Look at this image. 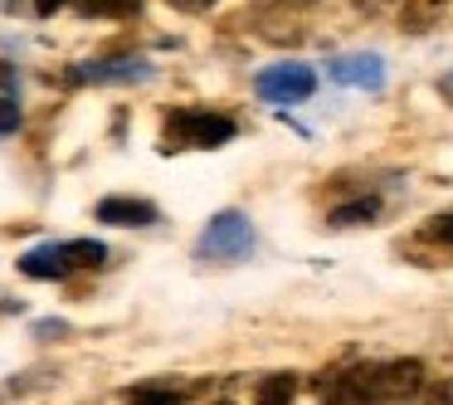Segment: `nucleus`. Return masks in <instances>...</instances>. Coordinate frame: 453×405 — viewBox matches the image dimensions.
I'll list each match as a JSON object with an SVG mask.
<instances>
[{"mask_svg":"<svg viewBox=\"0 0 453 405\" xmlns=\"http://www.w3.org/2000/svg\"><path fill=\"white\" fill-rule=\"evenodd\" d=\"M108 259V245L98 239H50L20 254V274L25 278H69L73 269H98Z\"/></svg>","mask_w":453,"mask_h":405,"instance_id":"1","label":"nucleus"},{"mask_svg":"<svg viewBox=\"0 0 453 405\" xmlns=\"http://www.w3.org/2000/svg\"><path fill=\"white\" fill-rule=\"evenodd\" d=\"M254 245H258V235H254L244 210H219V215L200 230L196 259H205V264H244V259L254 254Z\"/></svg>","mask_w":453,"mask_h":405,"instance_id":"2","label":"nucleus"},{"mask_svg":"<svg viewBox=\"0 0 453 405\" xmlns=\"http://www.w3.org/2000/svg\"><path fill=\"white\" fill-rule=\"evenodd\" d=\"M239 122L215 108H180L166 118V147H225L234 142Z\"/></svg>","mask_w":453,"mask_h":405,"instance_id":"3","label":"nucleus"},{"mask_svg":"<svg viewBox=\"0 0 453 405\" xmlns=\"http://www.w3.org/2000/svg\"><path fill=\"white\" fill-rule=\"evenodd\" d=\"M258 98L273 103V108H288V103H307L317 89V74L312 64H297V59H283V64H268L264 74L254 79Z\"/></svg>","mask_w":453,"mask_h":405,"instance_id":"4","label":"nucleus"},{"mask_svg":"<svg viewBox=\"0 0 453 405\" xmlns=\"http://www.w3.org/2000/svg\"><path fill=\"white\" fill-rule=\"evenodd\" d=\"M356 381L365 386L371 401H400V395L419 391L424 366L419 362H385V366H371V371H356Z\"/></svg>","mask_w":453,"mask_h":405,"instance_id":"5","label":"nucleus"},{"mask_svg":"<svg viewBox=\"0 0 453 405\" xmlns=\"http://www.w3.org/2000/svg\"><path fill=\"white\" fill-rule=\"evenodd\" d=\"M147 79L151 64L142 54H112V59H88L69 69V83H147Z\"/></svg>","mask_w":453,"mask_h":405,"instance_id":"6","label":"nucleus"},{"mask_svg":"<svg viewBox=\"0 0 453 405\" xmlns=\"http://www.w3.org/2000/svg\"><path fill=\"white\" fill-rule=\"evenodd\" d=\"M326 74H332V83H342V89H385V59L380 54H336L332 64H326Z\"/></svg>","mask_w":453,"mask_h":405,"instance_id":"7","label":"nucleus"},{"mask_svg":"<svg viewBox=\"0 0 453 405\" xmlns=\"http://www.w3.org/2000/svg\"><path fill=\"white\" fill-rule=\"evenodd\" d=\"M93 215L103 220V225H122V230H147L161 220V210L151 206V200L142 196H103L98 206H93Z\"/></svg>","mask_w":453,"mask_h":405,"instance_id":"8","label":"nucleus"},{"mask_svg":"<svg viewBox=\"0 0 453 405\" xmlns=\"http://www.w3.org/2000/svg\"><path fill=\"white\" fill-rule=\"evenodd\" d=\"M293 395H297V376L278 371V376H264V381H258L254 401L258 405H293Z\"/></svg>","mask_w":453,"mask_h":405,"instance_id":"9","label":"nucleus"},{"mask_svg":"<svg viewBox=\"0 0 453 405\" xmlns=\"http://www.w3.org/2000/svg\"><path fill=\"white\" fill-rule=\"evenodd\" d=\"M375 215H380V200L365 196V200H346V206H336L332 215H326V225L346 230V225H365V220H375Z\"/></svg>","mask_w":453,"mask_h":405,"instance_id":"10","label":"nucleus"},{"mask_svg":"<svg viewBox=\"0 0 453 405\" xmlns=\"http://www.w3.org/2000/svg\"><path fill=\"white\" fill-rule=\"evenodd\" d=\"M326 405H371V395H365V386L356 381V371H351L326 391Z\"/></svg>","mask_w":453,"mask_h":405,"instance_id":"11","label":"nucleus"},{"mask_svg":"<svg viewBox=\"0 0 453 405\" xmlns=\"http://www.w3.org/2000/svg\"><path fill=\"white\" fill-rule=\"evenodd\" d=\"M83 15H137L142 0H79Z\"/></svg>","mask_w":453,"mask_h":405,"instance_id":"12","label":"nucleus"},{"mask_svg":"<svg viewBox=\"0 0 453 405\" xmlns=\"http://www.w3.org/2000/svg\"><path fill=\"white\" fill-rule=\"evenodd\" d=\"M132 405H180V395L161 391V386H137V391H132Z\"/></svg>","mask_w":453,"mask_h":405,"instance_id":"13","label":"nucleus"},{"mask_svg":"<svg viewBox=\"0 0 453 405\" xmlns=\"http://www.w3.org/2000/svg\"><path fill=\"white\" fill-rule=\"evenodd\" d=\"M15 128H20V108H15V98H0V137H11Z\"/></svg>","mask_w":453,"mask_h":405,"instance_id":"14","label":"nucleus"},{"mask_svg":"<svg viewBox=\"0 0 453 405\" xmlns=\"http://www.w3.org/2000/svg\"><path fill=\"white\" fill-rule=\"evenodd\" d=\"M429 235H434V239H443V245H453V210H449V215H434Z\"/></svg>","mask_w":453,"mask_h":405,"instance_id":"15","label":"nucleus"},{"mask_svg":"<svg viewBox=\"0 0 453 405\" xmlns=\"http://www.w3.org/2000/svg\"><path fill=\"white\" fill-rule=\"evenodd\" d=\"M15 83H20V74L11 64H0V98H15Z\"/></svg>","mask_w":453,"mask_h":405,"instance_id":"16","label":"nucleus"},{"mask_svg":"<svg viewBox=\"0 0 453 405\" xmlns=\"http://www.w3.org/2000/svg\"><path fill=\"white\" fill-rule=\"evenodd\" d=\"M69 332V323H35V337L40 342H54V337H64Z\"/></svg>","mask_w":453,"mask_h":405,"instance_id":"17","label":"nucleus"},{"mask_svg":"<svg viewBox=\"0 0 453 405\" xmlns=\"http://www.w3.org/2000/svg\"><path fill=\"white\" fill-rule=\"evenodd\" d=\"M59 5H69V0H35V11H40V15H54Z\"/></svg>","mask_w":453,"mask_h":405,"instance_id":"18","label":"nucleus"},{"mask_svg":"<svg viewBox=\"0 0 453 405\" xmlns=\"http://www.w3.org/2000/svg\"><path fill=\"white\" fill-rule=\"evenodd\" d=\"M439 93H443V98L453 103V74H443V79H439Z\"/></svg>","mask_w":453,"mask_h":405,"instance_id":"19","label":"nucleus"},{"mask_svg":"<svg viewBox=\"0 0 453 405\" xmlns=\"http://www.w3.org/2000/svg\"><path fill=\"white\" fill-rule=\"evenodd\" d=\"M429 405H449V391H434V401Z\"/></svg>","mask_w":453,"mask_h":405,"instance_id":"20","label":"nucleus"},{"mask_svg":"<svg viewBox=\"0 0 453 405\" xmlns=\"http://www.w3.org/2000/svg\"><path fill=\"white\" fill-rule=\"evenodd\" d=\"M176 5H210V0H176Z\"/></svg>","mask_w":453,"mask_h":405,"instance_id":"21","label":"nucleus"},{"mask_svg":"<svg viewBox=\"0 0 453 405\" xmlns=\"http://www.w3.org/2000/svg\"><path fill=\"white\" fill-rule=\"evenodd\" d=\"M219 405H229V401H219Z\"/></svg>","mask_w":453,"mask_h":405,"instance_id":"22","label":"nucleus"}]
</instances>
